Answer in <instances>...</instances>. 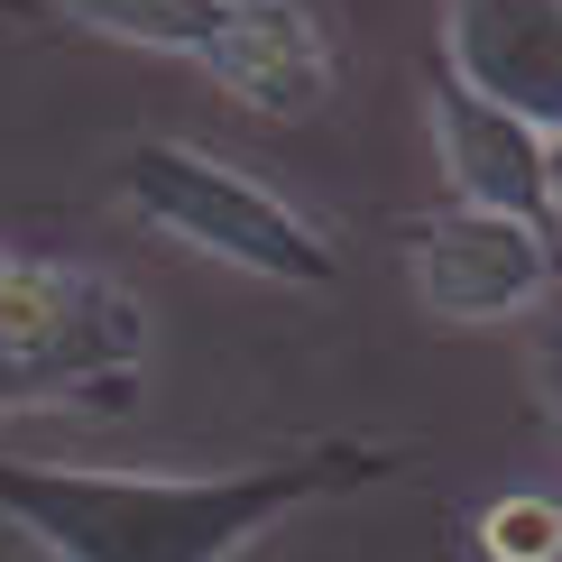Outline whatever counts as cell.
Returning a JSON list of instances; mask_svg holds the SVG:
<instances>
[{"label": "cell", "mask_w": 562, "mask_h": 562, "mask_svg": "<svg viewBox=\"0 0 562 562\" xmlns=\"http://www.w3.org/2000/svg\"><path fill=\"white\" fill-rule=\"evenodd\" d=\"M360 480H396V452L314 442L240 471H75L0 452V517L46 562H240L268 526Z\"/></svg>", "instance_id": "6da1fadb"}, {"label": "cell", "mask_w": 562, "mask_h": 562, "mask_svg": "<svg viewBox=\"0 0 562 562\" xmlns=\"http://www.w3.org/2000/svg\"><path fill=\"white\" fill-rule=\"evenodd\" d=\"M148 369V314L121 277L0 240V415L121 406Z\"/></svg>", "instance_id": "7a4b0ae2"}, {"label": "cell", "mask_w": 562, "mask_h": 562, "mask_svg": "<svg viewBox=\"0 0 562 562\" xmlns=\"http://www.w3.org/2000/svg\"><path fill=\"white\" fill-rule=\"evenodd\" d=\"M121 184H130V203L157 231H176L184 249H203V259H222V268H249V277H268V286H333V277H341L333 240H323L286 194H268L259 176L184 148V138L130 148L121 157Z\"/></svg>", "instance_id": "3957f363"}, {"label": "cell", "mask_w": 562, "mask_h": 562, "mask_svg": "<svg viewBox=\"0 0 562 562\" xmlns=\"http://www.w3.org/2000/svg\"><path fill=\"white\" fill-rule=\"evenodd\" d=\"M406 277L425 295L434 323H498V314H535L562 286V231L517 222V213H480L452 203L434 222H406Z\"/></svg>", "instance_id": "277c9868"}, {"label": "cell", "mask_w": 562, "mask_h": 562, "mask_svg": "<svg viewBox=\"0 0 562 562\" xmlns=\"http://www.w3.org/2000/svg\"><path fill=\"white\" fill-rule=\"evenodd\" d=\"M442 75L562 148V0H452Z\"/></svg>", "instance_id": "5b68a950"}, {"label": "cell", "mask_w": 562, "mask_h": 562, "mask_svg": "<svg viewBox=\"0 0 562 562\" xmlns=\"http://www.w3.org/2000/svg\"><path fill=\"white\" fill-rule=\"evenodd\" d=\"M434 157H442V176H452L461 203L562 231L553 222V138H535L526 121L471 102L452 75H434Z\"/></svg>", "instance_id": "8992f818"}, {"label": "cell", "mask_w": 562, "mask_h": 562, "mask_svg": "<svg viewBox=\"0 0 562 562\" xmlns=\"http://www.w3.org/2000/svg\"><path fill=\"white\" fill-rule=\"evenodd\" d=\"M213 83L240 92L249 111L304 121V111H323V92H333V37L314 29L304 0H249L231 46H222V65H213Z\"/></svg>", "instance_id": "52a82bcc"}, {"label": "cell", "mask_w": 562, "mask_h": 562, "mask_svg": "<svg viewBox=\"0 0 562 562\" xmlns=\"http://www.w3.org/2000/svg\"><path fill=\"white\" fill-rule=\"evenodd\" d=\"M46 10H65V19L92 29V37L148 46V56H184V65H203V75H213L249 0H46Z\"/></svg>", "instance_id": "ba28073f"}, {"label": "cell", "mask_w": 562, "mask_h": 562, "mask_svg": "<svg viewBox=\"0 0 562 562\" xmlns=\"http://www.w3.org/2000/svg\"><path fill=\"white\" fill-rule=\"evenodd\" d=\"M480 562H562V507L553 498H498L471 526Z\"/></svg>", "instance_id": "9c48e42d"}, {"label": "cell", "mask_w": 562, "mask_h": 562, "mask_svg": "<svg viewBox=\"0 0 562 562\" xmlns=\"http://www.w3.org/2000/svg\"><path fill=\"white\" fill-rule=\"evenodd\" d=\"M526 360H535V396H544V425L562 442V286L535 304V341H526Z\"/></svg>", "instance_id": "30bf717a"}, {"label": "cell", "mask_w": 562, "mask_h": 562, "mask_svg": "<svg viewBox=\"0 0 562 562\" xmlns=\"http://www.w3.org/2000/svg\"><path fill=\"white\" fill-rule=\"evenodd\" d=\"M553 222H562V148H553Z\"/></svg>", "instance_id": "8fae6325"}]
</instances>
